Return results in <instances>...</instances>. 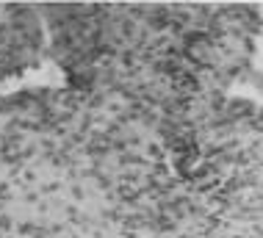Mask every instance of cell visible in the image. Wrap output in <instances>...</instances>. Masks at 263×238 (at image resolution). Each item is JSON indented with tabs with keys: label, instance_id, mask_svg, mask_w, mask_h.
Returning <instances> with one entry per match:
<instances>
[{
	"label": "cell",
	"instance_id": "cell-1",
	"mask_svg": "<svg viewBox=\"0 0 263 238\" xmlns=\"http://www.w3.org/2000/svg\"><path fill=\"white\" fill-rule=\"evenodd\" d=\"M0 9V78L9 72H25L28 64L36 59L39 28L28 9H17V14H3Z\"/></svg>",
	"mask_w": 263,
	"mask_h": 238
}]
</instances>
